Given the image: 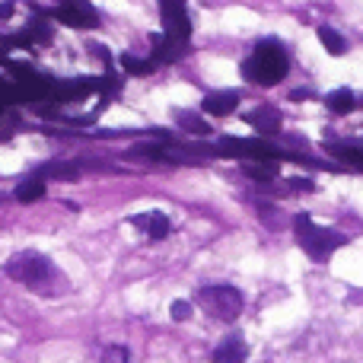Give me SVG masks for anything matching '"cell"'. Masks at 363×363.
Instances as JSON below:
<instances>
[{"label": "cell", "mask_w": 363, "mask_h": 363, "mask_svg": "<svg viewBox=\"0 0 363 363\" xmlns=\"http://www.w3.org/2000/svg\"><path fill=\"white\" fill-rule=\"evenodd\" d=\"M160 10H163V38L185 51L188 35H191V19L185 13V0H160Z\"/></svg>", "instance_id": "5"}, {"label": "cell", "mask_w": 363, "mask_h": 363, "mask_svg": "<svg viewBox=\"0 0 363 363\" xmlns=\"http://www.w3.org/2000/svg\"><path fill=\"white\" fill-rule=\"evenodd\" d=\"M287 185L290 188H300V191H313V182H309V179H287Z\"/></svg>", "instance_id": "22"}, {"label": "cell", "mask_w": 363, "mask_h": 363, "mask_svg": "<svg viewBox=\"0 0 363 363\" xmlns=\"http://www.w3.org/2000/svg\"><path fill=\"white\" fill-rule=\"evenodd\" d=\"M102 363H131V351L125 345H112L102 351Z\"/></svg>", "instance_id": "19"}, {"label": "cell", "mask_w": 363, "mask_h": 363, "mask_svg": "<svg viewBox=\"0 0 363 363\" xmlns=\"http://www.w3.org/2000/svg\"><path fill=\"white\" fill-rule=\"evenodd\" d=\"M328 150H332L335 157L347 160V163H354V166L363 169V147H357V144H328Z\"/></svg>", "instance_id": "17"}, {"label": "cell", "mask_w": 363, "mask_h": 363, "mask_svg": "<svg viewBox=\"0 0 363 363\" xmlns=\"http://www.w3.org/2000/svg\"><path fill=\"white\" fill-rule=\"evenodd\" d=\"M294 233H296L300 249L306 252L313 262H328V255H332V252H338L341 245L347 242L341 233L319 226L313 217H309V213H296V217H294Z\"/></svg>", "instance_id": "3"}, {"label": "cell", "mask_w": 363, "mask_h": 363, "mask_svg": "<svg viewBox=\"0 0 363 363\" xmlns=\"http://www.w3.org/2000/svg\"><path fill=\"white\" fill-rule=\"evenodd\" d=\"M194 300H198V306L204 309L207 315H213L217 322H233V319H239V313H242V306H245L242 294H239L236 287H230V284H213V287H201Z\"/></svg>", "instance_id": "4"}, {"label": "cell", "mask_w": 363, "mask_h": 363, "mask_svg": "<svg viewBox=\"0 0 363 363\" xmlns=\"http://www.w3.org/2000/svg\"><path fill=\"white\" fill-rule=\"evenodd\" d=\"M4 274L10 277V281L23 284V287L35 290V294H42V296L67 294V277H64L61 271L55 268V262H51L48 255H42V252L26 249V252L10 255L4 264Z\"/></svg>", "instance_id": "1"}, {"label": "cell", "mask_w": 363, "mask_h": 363, "mask_svg": "<svg viewBox=\"0 0 363 363\" xmlns=\"http://www.w3.org/2000/svg\"><path fill=\"white\" fill-rule=\"evenodd\" d=\"M357 96L351 93V89H335V93H328L325 96V106H328V112L332 115H347V112H354L357 108Z\"/></svg>", "instance_id": "11"}, {"label": "cell", "mask_w": 363, "mask_h": 363, "mask_svg": "<svg viewBox=\"0 0 363 363\" xmlns=\"http://www.w3.org/2000/svg\"><path fill=\"white\" fill-rule=\"evenodd\" d=\"M290 99H294V102H306V99H315V89H309V86H300V89H294V93H290Z\"/></svg>", "instance_id": "21"}, {"label": "cell", "mask_w": 363, "mask_h": 363, "mask_svg": "<svg viewBox=\"0 0 363 363\" xmlns=\"http://www.w3.org/2000/svg\"><path fill=\"white\" fill-rule=\"evenodd\" d=\"M245 121H249L258 134H264V138H271V134L281 131V115H277V108H271V106L252 108V112L245 115Z\"/></svg>", "instance_id": "10"}, {"label": "cell", "mask_w": 363, "mask_h": 363, "mask_svg": "<svg viewBox=\"0 0 363 363\" xmlns=\"http://www.w3.org/2000/svg\"><path fill=\"white\" fill-rule=\"evenodd\" d=\"M0 204H4V198H0Z\"/></svg>", "instance_id": "24"}, {"label": "cell", "mask_w": 363, "mask_h": 363, "mask_svg": "<svg viewBox=\"0 0 363 363\" xmlns=\"http://www.w3.org/2000/svg\"><path fill=\"white\" fill-rule=\"evenodd\" d=\"M51 176V179H77L80 176V166H70V163H48L38 169V179Z\"/></svg>", "instance_id": "18"}, {"label": "cell", "mask_w": 363, "mask_h": 363, "mask_svg": "<svg viewBox=\"0 0 363 363\" xmlns=\"http://www.w3.org/2000/svg\"><path fill=\"white\" fill-rule=\"evenodd\" d=\"M121 67H125L131 77H147V74H153V70H157V64H153V57L121 55Z\"/></svg>", "instance_id": "15"}, {"label": "cell", "mask_w": 363, "mask_h": 363, "mask_svg": "<svg viewBox=\"0 0 363 363\" xmlns=\"http://www.w3.org/2000/svg\"><path fill=\"white\" fill-rule=\"evenodd\" d=\"M169 315L176 322H188V319H191V303H188V300H176L169 306Z\"/></svg>", "instance_id": "20"}, {"label": "cell", "mask_w": 363, "mask_h": 363, "mask_svg": "<svg viewBox=\"0 0 363 363\" xmlns=\"http://www.w3.org/2000/svg\"><path fill=\"white\" fill-rule=\"evenodd\" d=\"M48 16H55L64 26H74V29H96L102 23L99 13L86 0H57L55 10H48Z\"/></svg>", "instance_id": "6"}, {"label": "cell", "mask_w": 363, "mask_h": 363, "mask_svg": "<svg viewBox=\"0 0 363 363\" xmlns=\"http://www.w3.org/2000/svg\"><path fill=\"white\" fill-rule=\"evenodd\" d=\"M236 106H239V93H233V89H220V93H211L201 99V108H204L207 115H217V118L233 115Z\"/></svg>", "instance_id": "9"}, {"label": "cell", "mask_w": 363, "mask_h": 363, "mask_svg": "<svg viewBox=\"0 0 363 363\" xmlns=\"http://www.w3.org/2000/svg\"><path fill=\"white\" fill-rule=\"evenodd\" d=\"M176 125L182 128V131H188V134H201V138H207L211 134V125H207V118H201L198 112H176Z\"/></svg>", "instance_id": "13"}, {"label": "cell", "mask_w": 363, "mask_h": 363, "mask_svg": "<svg viewBox=\"0 0 363 363\" xmlns=\"http://www.w3.org/2000/svg\"><path fill=\"white\" fill-rule=\"evenodd\" d=\"M13 6H16L13 0H4V4H0V19H10L13 16Z\"/></svg>", "instance_id": "23"}, {"label": "cell", "mask_w": 363, "mask_h": 363, "mask_svg": "<svg viewBox=\"0 0 363 363\" xmlns=\"http://www.w3.org/2000/svg\"><path fill=\"white\" fill-rule=\"evenodd\" d=\"M287 67H290L287 51H284L274 38H268V42H262L252 51V57L242 61V77L252 83H262V86H274V83L284 80Z\"/></svg>", "instance_id": "2"}, {"label": "cell", "mask_w": 363, "mask_h": 363, "mask_svg": "<svg viewBox=\"0 0 363 363\" xmlns=\"http://www.w3.org/2000/svg\"><path fill=\"white\" fill-rule=\"evenodd\" d=\"M319 42H322V48H325L328 55H345L347 51L345 35H341L338 29H332V26H319Z\"/></svg>", "instance_id": "14"}, {"label": "cell", "mask_w": 363, "mask_h": 363, "mask_svg": "<svg viewBox=\"0 0 363 363\" xmlns=\"http://www.w3.org/2000/svg\"><path fill=\"white\" fill-rule=\"evenodd\" d=\"M242 172L255 182H274L277 179V166L264 163V160H258V163H242Z\"/></svg>", "instance_id": "16"}, {"label": "cell", "mask_w": 363, "mask_h": 363, "mask_svg": "<svg viewBox=\"0 0 363 363\" xmlns=\"http://www.w3.org/2000/svg\"><path fill=\"white\" fill-rule=\"evenodd\" d=\"M13 198H16L19 204H32V201L45 198V182L38 179V176H32V179L19 182V185H16V191H13Z\"/></svg>", "instance_id": "12"}, {"label": "cell", "mask_w": 363, "mask_h": 363, "mask_svg": "<svg viewBox=\"0 0 363 363\" xmlns=\"http://www.w3.org/2000/svg\"><path fill=\"white\" fill-rule=\"evenodd\" d=\"M128 223L134 226V230H140V233H147V239H166L169 236V217H166L163 211H150V213H134Z\"/></svg>", "instance_id": "7"}, {"label": "cell", "mask_w": 363, "mask_h": 363, "mask_svg": "<svg viewBox=\"0 0 363 363\" xmlns=\"http://www.w3.org/2000/svg\"><path fill=\"white\" fill-rule=\"evenodd\" d=\"M213 363H245L249 360V345L242 335H226L211 354Z\"/></svg>", "instance_id": "8"}]
</instances>
